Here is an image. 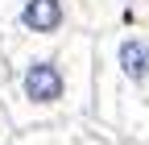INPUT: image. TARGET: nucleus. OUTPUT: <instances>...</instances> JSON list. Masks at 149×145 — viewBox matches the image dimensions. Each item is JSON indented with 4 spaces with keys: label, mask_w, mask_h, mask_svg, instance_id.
Masks as SVG:
<instances>
[{
    "label": "nucleus",
    "mask_w": 149,
    "mask_h": 145,
    "mask_svg": "<svg viewBox=\"0 0 149 145\" xmlns=\"http://www.w3.org/2000/svg\"><path fill=\"white\" fill-rule=\"evenodd\" d=\"M21 96L29 104H58L66 96V75L54 58H37L21 70Z\"/></svg>",
    "instance_id": "nucleus-1"
},
{
    "label": "nucleus",
    "mask_w": 149,
    "mask_h": 145,
    "mask_svg": "<svg viewBox=\"0 0 149 145\" xmlns=\"http://www.w3.org/2000/svg\"><path fill=\"white\" fill-rule=\"evenodd\" d=\"M17 21H21V29L37 33V38H50L66 25V8H62V0H25Z\"/></svg>",
    "instance_id": "nucleus-2"
},
{
    "label": "nucleus",
    "mask_w": 149,
    "mask_h": 145,
    "mask_svg": "<svg viewBox=\"0 0 149 145\" xmlns=\"http://www.w3.org/2000/svg\"><path fill=\"white\" fill-rule=\"evenodd\" d=\"M116 62H120V75L133 79V83H149V42L145 38H124L116 50Z\"/></svg>",
    "instance_id": "nucleus-3"
}]
</instances>
